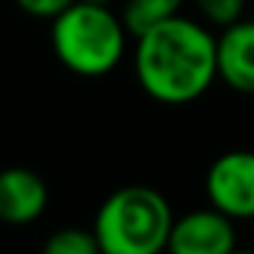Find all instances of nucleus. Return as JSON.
<instances>
[{
	"label": "nucleus",
	"instance_id": "nucleus-6",
	"mask_svg": "<svg viewBox=\"0 0 254 254\" xmlns=\"http://www.w3.org/2000/svg\"><path fill=\"white\" fill-rule=\"evenodd\" d=\"M50 202V189L39 172L28 167L0 170V221L11 227L33 224Z\"/></svg>",
	"mask_w": 254,
	"mask_h": 254
},
{
	"label": "nucleus",
	"instance_id": "nucleus-12",
	"mask_svg": "<svg viewBox=\"0 0 254 254\" xmlns=\"http://www.w3.org/2000/svg\"><path fill=\"white\" fill-rule=\"evenodd\" d=\"M230 254H254V252H249V249H235V252H230Z\"/></svg>",
	"mask_w": 254,
	"mask_h": 254
},
{
	"label": "nucleus",
	"instance_id": "nucleus-1",
	"mask_svg": "<svg viewBox=\"0 0 254 254\" xmlns=\"http://www.w3.org/2000/svg\"><path fill=\"white\" fill-rule=\"evenodd\" d=\"M137 82L153 101L189 104L219 79L216 36L181 14L142 30L134 47Z\"/></svg>",
	"mask_w": 254,
	"mask_h": 254
},
{
	"label": "nucleus",
	"instance_id": "nucleus-10",
	"mask_svg": "<svg viewBox=\"0 0 254 254\" xmlns=\"http://www.w3.org/2000/svg\"><path fill=\"white\" fill-rule=\"evenodd\" d=\"M194 3L205 22L216 25V28H227V25L243 19V8H246V0H194Z\"/></svg>",
	"mask_w": 254,
	"mask_h": 254
},
{
	"label": "nucleus",
	"instance_id": "nucleus-11",
	"mask_svg": "<svg viewBox=\"0 0 254 254\" xmlns=\"http://www.w3.org/2000/svg\"><path fill=\"white\" fill-rule=\"evenodd\" d=\"M74 0H17V6L22 8L25 14L39 19H55L58 14H63Z\"/></svg>",
	"mask_w": 254,
	"mask_h": 254
},
{
	"label": "nucleus",
	"instance_id": "nucleus-5",
	"mask_svg": "<svg viewBox=\"0 0 254 254\" xmlns=\"http://www.w3.org/2000/svg\"><path fill=\"white\" fill-rule=\"evenodd\" d=\"M235 249V221L213 205L191 210L186 216H175L167 241L170 254H230Z\"/></svg>",
	"mask_w": 254,
	"mask_h": 254
},
{
	"label": "nucleus",
	"instance_id": "nucleus-8",
	"mask_svg": "<svg viewBox=\"0 0 254 254\" xmlns=\"http://www.w3.org/2000/svg\"><path fill=\"white\" fill-rule=\"evenodd\" d=\"M181 6H183V0H126L121 19L128 33L137 39L142 30L153 28L156 22L181 14Z\"/></svg>",
	"mask_w": 254,
	"mask_h": 254
},
{
	"label": "nucleus",
	"instance_id": "nucleus-4",
	"mask_svg": "<svg viewBox=\"0 0 254 254\" xmlns=\"http://www.w3.org/2000/svg\"><path fill=\"white\" fill-rule=\"evenodd\" d=\"M208 202L232 221L254 219V150H227L205 175Z\"/></svg>",
	"mask_w": 254,
	"mask_h": 254
},
{
	"label": "nucleus",
	"instance_id": "nucleus-14",
	"mask_svg": "<svg viewBox=\"0 0 254 254\" xmlns=\"http://www.w3.org/2000/svg\"><path fill=\"white\" fill-rule=\"evenodd\" d=\"M0 224H3V221H0Z\"/></svg>",
	"mask_w": 254,
	"mask_h": 254
},
{
	"label": "nucleus",
	"instance_id": "nucleus-7",
	"mask_svg": "<svg viewBox=\"0 0 254 254\" xmlns=\"http://www.w3.org/2000/svg\"><path fill=\"white\" fill-rule=\"evenodd\" d=\"M216 68L232 90L254 96V19L221 28V36H216Z\"/></svg>",
	"mask_w": 254,
	"mask_h": 254
},
{
	"label": "nucleus",
	"instance_id": "nucleus-13",
	"mask_svg": "<svg viewBox=\"0 0 254 254\" xmlns=\"http://www.w3.org/2000/svg\"><path fill=\"white\" fill-rule=\"evenodd\" d=\"M88 3H101V6H107V3H110V0H88Z\"/></svg>",
	"mask_w": 254,
	"mask_h": 254
},
{
	"label": "nucleus",
	"instance_id": "nucleus-2",
	"mask_svg": "<svg viewBox=\"0 0 254 254\" xmlns=\"http://www.w3.org/2000/svg\"><path fill=\"white\" fill-rule=\"evenodd\" d=\"M175 213L161 191L150 186H123L101 202L93 221L101 254H161L167 252Z\"/></svg>",
	"mask_w": 254,
	"mask_h": 254
},
{
	"label": "nucleus",
	"instance_id": "nucleus-9",
	"mask_svg": "<svg viewBox=\"0 0 254 254\" xmlns=\"http://www.w3.org/2000/svg\"><path fill=\"white\" fill-rule=\"evenodd\" d=\"M41 254H101V246L96 241L93 227H63L55 230L41 246Z\"/></svg>",
	"mask_w": 254,
	"mask_h": 254
},
{
	"label": "nucleus",
	"instance_id": "nucleus-3",
	"mask_svg": "<svg viewBox=\"0 0 254 254\" xmlns=\"http://www.w3.org/2000/svg\"><path fill=\"white\" fill-rule=\"evenodd\" d=\"M52 50L68 71L79 77H104L126 52L128 30L110 6L74 0L52 19Z\"/></svg>",
	"mask_w": 254,
	"mask_h": 254
}]
</instances>
